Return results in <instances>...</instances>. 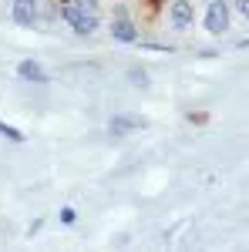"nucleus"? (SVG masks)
<instances>
[{
  "instance_id": "nucleus-1",
  "label": "nucleus",
  "mask_w": 249,
  "mask_h": 252,
  "mask_svg": "<svg viewBox=\"0 0 249 252\" xmlns=\"http://www.w3.org/2000/svg\"><path fill=\"white\" fill-rule=\"evenodd\" d=\"M61 17L74 27V34H91V31L98 27V14H95V10L77 7L74 0H61Z\"/></svg>"
},
{
  "instance_id": "nucleus-7",
  "label": "nucleus",
  "mask_w": 249,
  "mask_h": 252,
  "mask_svg": "<svg viewBox=\"0 0 249 252\" xmlns=\"http://www.w3.org/2000/svg\"><path fill=\"white\" fill-rule=\"evenodd\" d=\"M17 74H20L24 81H37V84H40V81H47V74H44V67H40L37 61H20Z\"/></svg>"
},
{
  "instance_id": "nucleus-10",
  "label": "nucleus",
  "mask_w": 249,
  "mask_h": 252,
  "mask_svg": "<svg viewBox=\"0 0 249 252\" xmlns=\"http://www.w3.org/2000/svg\"><path fill=\"white\" fill-rule=\"evenodd\" d=\"M77 7H84V10H98V0H74Z\"/></svg>"
},
{
  "instance_id": "nucleus-2",
  "label": "nucleus",
  "mask_w": 249,
  "mask_h": 252,
  "mask_svg": "<svg viewBox=\"0 0 249 252\" xmlns=\"http://www.w3.org/2000/svg\"><path fill=\"white\" fill-rule=\"evenodd\" d=\"M206 31L209 34H226L229 31V7L226 0H212L209 10H206Z\"/></svg>"
},
{
  "instance_id": "nucleus-9",
  "label": "nucleus",
  "mask_w": 249,
  "mask_h": 252,
  "mask_svg": "<svg viewBox=\"0 0 249 252\" xmlns=\"http://www.w3.org/2000/svg\"><path fill=\"white\" fill-rule=\"evenodd\" d=\"M61 222L64 225H74V209H61Z\"/></svg>"
},
{
  "instance_id": "nucleus-6",
  "label": "nucleus",
  "mask_w": 249,
  "mask_h": 252,
  "mask_svg": "<svg viewBox=\"0 0 249 252\" xmlns=\"http://www.w3.org/2000/svg\"><path fill=\"white\" fill-rule=\"evenodd\" d=\"M138 128H145V121L142 118H132V115H118L111 121V135H125V131H138Z\"/></svg>"
},
{
  "instance_id": "nucleus-3",
  "label": "nucleus",
  "mask_w": 249,
  "mask_h": 252,
  "mask_svg": "<svg viewBox=\"0 0 249 252\" xmlns=\"http://www.w3.org/2000/svg\"><path fill=\"white\" fill-rule=\"evenodd\" d=\"M10 14H14V20H17V24H24V27L37 24V0H14Z\"/></svg>"
},
{
  "instance_id": "nucleus-5",
  "label": "nucleus",
  "mask_w": 249,
  "mask_h": 252,
  "mask_svg": "<svg viewBox=\"0 0 249 252\" xmlns=\"http://www.w3.org/2000/svg\"><path fill=\"white\" fill-rule=\"evenodd\" d=\"M189 24H192V7H189V0H175V3H172V27L185 31Z\"/></svg>"
},
{
  "instance_id": "nucleus-13",
  "label": "nucleus",
  "mask_w": 249,
  "mask_h": 252,
  "mask_svg": "<svg viewBox=\"0 0 249 252\" xmlns=\"http://www.w3.org/2000/svg\"><path fill=\"white\" fill-rule=\"evenodd\" d=\"M7 3H10V7H14V0H7Z\"/></svg>"
},
{
  "instance_id": "nucleus-8",
  "label": "nucleus",
  "mask_w": 249,
  "mask_h": 252,
  "mask_svg": "<svg viewBox=\"0 0 249 252\" xmlns=\"http://www.w3.org/2000/svg\"><path fill=\"white\" fill-rule=\"evenodd\" d=\"M0 135H3V138H10V141H24V135H20L17 128H10V125H3V121H0Z\"/></svg>"
},
{
  "instance_id": "nucleus-4",
  "label": "nucleus",
  "mask_w": 249,
  "mask_h": 252,
  "mask_svg": "<svg viewBox=\"0 0 249 252\" xmlns=\"http://www.w3.org/2000/svg\"><path fill=\"white\" fill-rule=\"evenodd\" d=\"M111 34H115V40H121V44H135V24L128 20V14H115V24H111Z\"/></svg>"
},
{
  "instance_id": "nucleus-11",
  "label": "nucleus",
  "mask_w": 249,
  "mask_h": 252,
  "mask_svg": "<svg viewBox=\"0 0 249 252\" xmlns=\"http://www.w3.org/2000/svg\"><path fill=\"white\" fill-rule=\"evenodd\" d=\"M236 10H239L243 17H249V0H236Z\"/></svg>"
},
{
  "instance_id": "nucleus-12",
  "label": "nucleus",
  "mask_w": 249,
  "mask_h": 252,
  "mask_svg": "<svg viewBox=\"0 0 249 252\" xmlns=\"http://www.w3.org/2000/svg\"><path fill=\"white\" fill-rule=\"evenodd\" d=\"M132 81H135V84H148V74H142V71H132Z\"/></svg>"
}]
</instances>
